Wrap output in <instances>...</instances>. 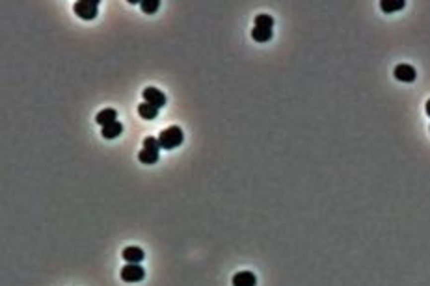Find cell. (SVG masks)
<instances>
[{
    "mask_svg": "<svg viewBox=\"0 0 430 286\" xmlns=\"http://www.w3.org/2000/svg\"><path fill=\"white\" fill-rule=\"evenodd\" d=\"M185 140V134L179 126H168L164 128L162 132L158 134V143H160V149L164 151H171V149H177Z\"/></svg>",
    "mask_w": 430,
    "mask_h": 286,
    "instance_id": "6da1fadb",
    "label": "cell"
},
{
    "mask_svg": "<svg viewBox=\"0 0 430 286\" xmlns=\"http://www.w3.org/2000/svg\"><path fill=\"white\" fill-rule=\"evenodd\" d=\"M97 4H99V0H78V2H74V13L78 15L80 19H84V21H93L97 17V13H99V7H97Z\"/></svg>",
    "mask_w": 430,
    "mask_h": 286,
    "instance_id": "7a4b0ae2",
    "label": "cell"
},
{
    "mask_svg": "<svg viewBox=\"0 0 430 286\" xmlns=\"http://www.w3.org/2000/svg\"><path fill=\"white\" fill-rule=\"evenodd\" d=\"M119 275H121V281L125 283H140L145 277V270L140 264H127L121 268Z\"/></svg>",
    "mask_w": 430,
    "mask_h": 286,
    "instance_id": "3957f363",
    "label": "cell"
},
{
    "mask_svg": "<svg viewBox=\"0 0 430 286\" xmlns=\"http://www.w3.org/2000/svg\"><path fill=\"white\" fill-rule=\"evenodd\" d=\"M142 97H143V103L151 104V106H155L158 110L166 104V95H164L158 88H153V86H149V88L143 89V91H142Z\"/></svg>",
    "mask_w": 430,
    "mask_h": 286,
    "instance_id": "277c9868",
    "label": "cell"
},
{
    "mask_svg": "<svg viewBox=\"0 0 430 286\" xmlns=\"http://www.w3.org/2000/svg\"><path fill=\"white\" fill-rule=\"evenodd\" d=\"M393 76L397 78L399 82H414L417 78V71L414 65H410V63H399V65L393 69Z\"/></svg>",
    "mask_w": 430,
    "mask_h": 286,
    "instance_id": "5b68a950",
    "label": "cell"
},
{
    "mask_svg": "<svg viewBox=\"0 0 430 286\" xmlns=\"http://www.w3.org/2000/svg\"><path fill=\"white\" fill-rule=\"evenodd\" d=\"M121 257L127 260V264H140L142 260L145 258V253L142 247H136V245H131V247H125Z\"/></svg>",
    "mask_w": 430,
    "mask_h": 286,
    "instance_id": "8992f818",
    "label": "cell"
},
{
    "mask_svg": "<svg viewBox=\"0 0 430 286\" xmlns=\"http://www.w3.org/2000/svg\"><path fill=\"white\" fill-rule=\"evenodd\" d=\"M233 286H257V277L252 272H238L233 275Z\"/></svg>",
    "mask_w": 430,
    "mask_h": 286,
    "instance_id": "52a82bcc",
    "label": "cell"
},
{
    "mask_svg": "<svg viewBox=\"0 0 430 286\" xmlns=\"http://www.w3.org/2000/svg\"><path fill=\"white\" fill-rule=\"evenodd\" d=\"M114 121H118V112L114 110V108H104V110H101L95 115V123L101 125V128L114 123Z\"/></svg>",
    "mask_w": 430,
    "mask_h": 286,
    "instance_id": "ba28073f",
    "label": "cell"
},
{
    "mask_svg": "<svg viewBox=\"0 0 430 286\" xmlns=\"http://www.w3.org/2000/svg\"><path fill=\"white\" fill-rule=\"evenodd\" d=\"M121 132H123V125H121L119 121H114L110 125L103 126V130H101L104 140H114V138H118Z\"/></svg>",
    "mask_w": 430,
    "mask_h": 286,
    "instance_id": "9c48e42d",
    "label": "cell"
},
{
    "mask_svg": "<svg viewBox=\"0 0 430 286\" xmlns=\"http://www.w3.org/2000/svg\"><path fill=\"white\" fill-rule=\"evenodd\" d=\"M404 6H406L404 0H382V2H380V9H382L384 13L401 11V9H404Z\"/></svg>",
    "mask_w": 430,
    "mask_h": 286,
    "instance_id": "30bf717a",
    "label": "cell"
},
{
    "mask_svg": "<svg viewBox=\"0 0 430 286\" xmlns=\"http://www.w3.org/2000/svg\"><path fill=\"white\" fill-rule=\"evenodd\" d=\"M138 115H140L142 119L151 121V119H155L156 115H158V108H155V106H151V104H147V103H142L140 106H138Z\"/></svg>",
    "mask_w": 430,
    "mask_h": 286,
    "instance_id": "8fae6325",
    "label": "cell"
},
{
    "mask_svg": "<svg viewBox=\"0 0 430 286\" xmlns=\"http://www.w3.org/2000/svg\"><path fill=\"white\" fill-rule=\"evenodd\" d=\"M252 37H253V41H257V43H267V41H270V39H272V30L257 28V26H253Z\"/></svg>",
    "mask_w": 430,
    "mask_h": 286,
    "instance_id": "7c38bea8",
    "label": "cell"
},
{
    "mask_svg": "<svg viewBox=\"0 0 430 286\" xmlns=\"http://www.w3.org/2000/svg\"><path fill=\"white\" fill-rule=\"evenodd\" d=\"M138 160H140L142 164H145V166H153V164L158 162V153L149 151V149H142L140 153H138Z\"/></svg>",
    "mask_w": 430,
    "mask_h": 286,
    "instance_id": "4fadbf2b",
    "label": "cell"
},
{
    "mask_svg": "<svg viewBox=\"0 0 430 286\" xmlns=\"http://www.w3.org/2000/svg\"><path fill=\"white\" fill-rule=\"evenodd\" d=\"M255 26L257 28H268V30H272V26H274V19L270 17V15L267 13H261L255 17Z\"/></svg>",
    "mask_w": 430,
    "mask_h": 286,
    "instance_id": "5bb4252c",
    "label": "cell"
},
{
    "mask_svg": "<svg viewBox=\"0 0 430 286\" xmlns=\"http://www.w3.org/2000/svg\"><path fill=\"white\" fill-rule=\"evenodd\" d=\"M140 7H142L143 13L151 15V13H155V11H158V7H160V0H142Z\"/></svg>",
    "mask_w": 430,
    "mask_h": 286,
    "instance_id": "9a60e30c",
    "label": "cell"
},
{
    "mask_svg": "<svg viewBox=\"0 0 430 286\" xmlns=\"http://www.w3.org/2000/svg\"><path fill=\"white\" fill-rule=\"evenodd\" d=\"M143 149H149V151H155V153H158V151H160L158 138H151V136H147V138L143 140Z\"/></svg>",
    "mask_w": 430,
    "mask_h": 286,
    "instance_id": "2e32d148",
    "label": "cell"
},
{
    "mask_svg": "<svg viewBox=\"0 0 430 286\" xmlns=\"http://www.w3.org/2000/svg\"><path fill=\"white\" fill-rule=\"evenodd\" d=\"M425 112H427V115L430 117V99L427 101V104H425Z\"/></svg>",
    "mask_w": 430,
    "mask_h": 286,
    "instance_id": "e0dca14e",
    "label": "cell"
}]
</instances>
